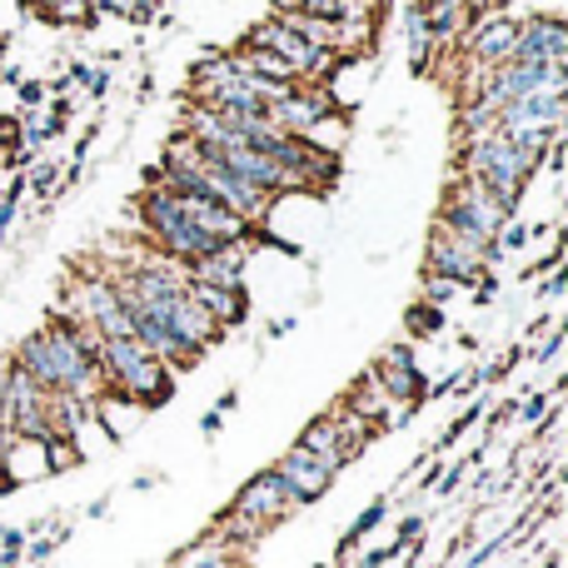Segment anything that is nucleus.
Masks as SVG:
<instances>
[{
  "instance_id": "obj_1",
  "label": "nucleus",
  "mask_w": 568,
  "mask_h": 568,
  "mask_svg": "<svg viewBox=\"0 0 568 568\" xmlns=\"http://www.w3.org/2000/svg\"><path fill=\"white\" fill-rule=\"evenodd\" d=\"M100 374H105V394H125L140 409L170 399V389H175V369L160 364L135 334H125V339H100Z\"/></svg>"
},
{
  "instance_id": "obj_2",
  "label": "nucleus",
  "mask_w": 568,
  "mask_h": 568,
  "mask_svg": "<svg viewBox=\"0 0 568 568\" xmlns=\"http://www.w3.org/2000/svg\"><path fill=\"white\" fill-rule=\"evenodd\" d=\"M290 509H300V504L290 499V489L280 484V474H260V479H250L245 489H240V499L230 504V514L220 519V539H235V544H255L260 534H270L275 524L290 519Z\"/></svg>"
},
{
  "instance_id": "obj_3",
  "label": "nucleus",
  "mask_w": 568,
  "mask_h": 568,
  "mask_svg": "<svg viewBox=\"0 0 568 568\" xmlns=\"http://www.w3.org/2000/svg\"><path fill=\"white\" fill-rule=\"evenodd\" d=\"M514 36H519V20L509 16H479L464 36V55L484 70H499L514 60Z\"/></svg>"
},
{
  "instance_id": "obj_4",
  "label": "nucleus",
  "mask_w": 568,
  "mask_h": 568,
  "mask_svg": "<svg viewBox=\"0 0 568 568\" xmlns=\"http://www.w3.org/2000/svg\"><path fill=\"white\" fill-rule=\"evenodd\" d=\"M564 55H568V26L559 16L519 20V36H514V60H554V65H564Z\"/></svg>"
},
{
  "instance_id": "obj_5",
  "label": "nucleus",
  "mask_w": 568,
  "mask_h": 568,
  "mask_svg": "<svg viewBox=\"0 0 568 568\" xmlns=\"http://www.w3.org/2000/svg\"><path fill=\"white\" fill-rule=\"evenodd\" d=\"M275 474H280L284 489H290L294 504H314V499H320V494L334 484V469H329V464H320L314 454H304L300 444H294V449L275 464Z\"/></svg>"
},
{
  "instance_id": "obj_6",
  "label": "nucleus",
  "mask_w": 568,
  "mask_h": 568,
  "mask_svg": "<svg viewBox=\"0 0 568 568\" xmlns=\"http://www.w3.org/2000/svg\"><path fill=\"white\" fill-rule=\"evenodd\" d=\"M245 255H250V240L245 245H220V250H210V255L190 260L185 280L220 284V290H245Z\"/></svg>"
},
{
  "instance_id": "obj_7",
  "label": "nucleus",
  "mask_w": 568,
  "mask_h": 568,
  "mask_svg": "<svg viewBox=\"0 0 568 568\" xmlns=\"http://www.w3.org/2000/svg\"><path fill=\"white\" fill-rule=\"evenodd\" d=\"M369 374L379 379V389L389 394L394 404H414V399H419V389H424L419 369H414V359H409V349H389Z\"/></svg>"
},
{
  "instance_id": "obj_8",
  "label": "nucleus",
  "mask_w": 568,
  "mask_h": 568,
  "mask_svg": "<svg viewBox=\"0 0 568 568\" xmlns=\"http://www.w3.org/2000/svg\"><path fill=\"white\" fill-rule=\"evenodd\" d=\"M479 265H484V255H474V250L454 245L449 235H434V240H429V275L464 284V280L479 275Z\"/></svg>"
},
{
  "instance_id": "obj_9",
  "label": "nucleus",
  "mask_w": 568,
  "mask_h": 568,
  "mask_svg": "<svg viewBox=\"0 0 568 568\" xmlns=\"http://www.w3.org/2000/svg\"><path fill=\"white\" fill-rule=\"evenodd\" d=\"M300 449L314 454L320 464H329L334 474L349 464V449H344V434H339V424H334V414H320V419H314L310 429L300 434Z\"/></svg>"
},
{
  "instance_id": "obj_10",
  "label": "nucleus",
  "mask_w": 568,
  "mask_h": 568,
  "mask_svg": "<svg viewBox=\"0 0 568 568\" xmlns=\"http://www.w3.org/2000/svg\"><path fill=\"white\" fill-rule=\"evenodd\" d=\"M185 290H190V300L220 324V329H230V324L245 320V290H220V284H195V280H190Z\"/></svg>"
},
{
  "instance_id": "obj_11",
  "label": "nucleus",
  "mask_w": 568,
  "mask_h": 568,
  "mask_svg": "<svg viewBox=\"0 0 568 568\" xmlns=\"http://www.w3.org/2000/svg\"><path fill=\"white\" fill-rule=\"evenodd\" d=\"M100 10H105V16H120V20L145 26V20L160 10V0H95V16H100Z\"/></svg>"
},
{
  "instance_id": "obj_12",
  "label": "nucleus",
  "mask_w": 568,
  "mask_h": 568,
  "mask_svg": "<svg viewBox=\"0 0 568 568\" xmlns=\"http://www.w3.org/2000/svg\"><path fill=\"white\" fill-rule=\"evenodd\" d=\"M424 290H429V300H454V294H459V284H454V280H439V275H429V280H424Z\"/></svg>"
},
{
  "instance_id": "obj_13",
  "label": "nucleus",
  "mask_w": 568,
  "mask_h": 568,
  "mask_svg": "<svg viewBox=\"0 0 568 568\" xmlns=\"http://www.w3.org/2000/svg\"><path fill=\"white\" fill-rule=\"evenodd\" d=\"M55 180H60L55 165H40L36 170V195H50V190H55Z\"/></svg>"
}]
</instances>
